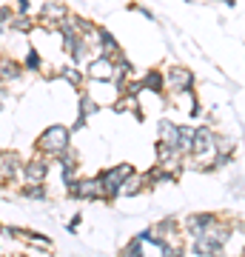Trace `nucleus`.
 <instances>
[{
  "instance_id": "obj_19",
  "label": "nucleus",
  "mask_w": 245,
  "mask_h": 257,
  "mask_svg": "<svg viewBox=\"0 0 245 257\" xmlns=\"http://www.w3.org/2000/svg\"><path fill=\"white\" fill-rule=\"evenodd\" d=\"M37 29V20L32 15H15L9 23V32H18V35H32Z\"/></svg>"
},
{
  "instance_id": "obj_11",
  "label": "nucleus",
  "mask_w": 245,
  "mask_h": 257,
  "mask_svg": "<svg viewBox=\"0 0 245 257\" xmlns=\"http://www.w3.org/2000/svg\"><path fill=\"white\" fill-rule=\"evenodd\" d=\"M23 72H26V69H23L20 60H15V57H9V55H0V86H9V83L20 80Z\"/></svg>"
},
{
  "instance_id": "obj_13",
  "label": "nucleus",
  "mask_w": 245,
  "mask_h": 257,
  "mask_svg": "<svg viewBox=\"0 0 245 257\" xmlns=\"http://www.w3.org/2000/svg\"><path fill=\"white\" fill-rule=\"evenodd\" d=\"M217 223V217L214 214H191L188 220H185V231H188V237H200V234H205V229L208 226H214Z\"/></svg>"
},
{
  "instance_id": "obj_24",
  "label": "nucleus",
  "mask_w": 245,
  "mask_h": 257,
  "mask_svg": "<svg viewBox=\"0 0 245 257\" xmlns=\"http://www.w3.org/2000/svg\"><path fill=\"white\" fill-rule=\"evenodd\" d=\"M143 240L140 237H134V240H128L126 246H123V254H131V257H137V254H143Z\"/></svg>"
},
{
  "instance_id": "obj_2",
  "label": "nucleus",
  "mask_w": 245,
  "mask_h": 257,
  "mask_svg": "<svg viewBox=\"0 0 245 257\" xmlns=\"http://www.w3.org/2000/svg\"><path fill=\"white\" fill-rule=\"evenodd\" d=\"M128 175H134V166L131 163H117V166H111V169H103L100 175H97L103 189H106V203L117 200L120 186H123V180H126Z\"/></svg>"
},
{
  "instance_id": "obj_14",
  "label": "nucleus",
  "mask_w": 245,
  "mask_h": 257,
  "mask_svg": "<svg viewBox=\"0 0 245 257\" xmlns=\"http://www.w3.org/2000/svg\"><path fill=\"white\" fill-rule=\"evenodd\" d=\"M148 189V183H145V175H128L126 180H123V186H120L117 197H134V194L145 192Z\"/></svg>"
},
{
  "instance_id": "obj_16",
  "label": "nucleus",
  "mask_w": 245,
  "mask_h": 257,
  "mask_svg": "<svg viewBox=\"0 0 245 257\" xmlns=\"http://www.w3.org/2000/svg\"><path fill=\"white\" fill-rule=\"evenodd\" d=\"M143 89H151L154 94H165V72L148 69V72L143 74Z\"/></svg>"
},
{
  "instance_id": "obj_25",
  "label": "nucleus",
  "mask_w": 245,
  "mask_h": 257,
  "mask_svg": "<svg viewBox=\"0 0 245 257\" xmlns=\"http://www.w3.org/2000/svg\"><path fill=\"white\" fill-rule=\"evenodd\" d=\"M15 15H32V0H12L9 3Z\"/></svg>"
},
{
  "instance_id": "obj_23",
  "label": "nucleus",
  "mask_w": 245,
  "mask_h": 257,
  "mask_svg": "<svg viewBox=\"0 0 245 257\" xmlns=\"http://www.w3.org/2000/svg\"><path fill=\"white\" fill-rule=\"evenodd\" d=\"M97 111H100L97 100H94L91 94L83 92V94H80V114H83V117H91V114H97Z\"/></svg>"
},
{
  "instance_id": "obj_27",
  "label": "nucleus",
  "mask_w": 245,
  "mask_h": 257,
  "mask_svg": "<svg viewBox=\"0 0 245 257\" xmlns=\"http://www.w3.org/2000/svg\"><path fill=\"white\" fill-rule=\"evenodd\" d=\"M0 109H3V103H0Z\"/></svg>"
},
{
  "instance_id": "obj_6",
  "label": "nucleus",
  "mask_w": 245,
  "mask_h": 257,
  "mask_svg": "<svg viewBox=\"0 0 245 257\" xmlns=\"http://www.w3.org/2000/svg\"><path fill=\"white\" fill-rule=\"evenodd\" d=\"M49 157L46 155H37L23 160V169H20V177H23V183H46V177H49Z\"/></svg>"
},
{
  "instance_id": "obj_15",
  "label": "nucleus",
  "mask_w": 245,
  "mask_h": 257,
  "mask_svg": "<svg viewBox=\"0 0 245 257\" xmlns=\"http://www.w3.org/2000/svg\"><path fill=\"white\" fill-rule=\"evenodd\" d=\"M100 55H109L111 60L123 57V49H120V43L114 40V35H111L106 26H100Z\"/></svg>"
},
{
  "instance_id": "obj_1",
  "label": "nucleus",
  "mask_w": 245,
  "mask_h": 257,
  "mask_svg": "<svg viewBox=\"0 0 245 257\" xmlns=\"http://www.w3.org/2000/svg\"><path fill=\"white\" fill-rule=\"evenodd\" d=\"M69 146H72V128L55 123V126H49L40 132V138L35 143V152L37 155H46L49 160H57Z\"/></svg>"
},
{
  "instance_id": "obj_9",
  "label": "nucleus",
  "mask_w": 245,
  "mask_h": 257,
  "mask_svg": "<svg viewBox=\"0 0 245 257\" xmlns=\"http://www.w3.org/2000/svg\"><path fill=\"white\" fill-rule=\"evenodd\" d=\"M57 163H60V177H63V186L74 183V180H77V172H80V155L69 146L63 155L57 157Z\"/></svg>"
},
{
  "instance_id": "obj_8",
  "label": "nucleus",
  "mask_w": 245,
  "mask_h": 257,
  "mask_svg": "<svg viewBox=\"0 0 245 257\" xmlns=\"http://www.w3.org/2000/svg\"><path fill=\"white\" fill-rule=\"evenodd\" d=\"M165 89L182 94V92H191L194 89V72H188L185 66H171L165 72Z\"/></svg>"
},
{
  "instance_id": "obj_26",
  "label": "nucleus",
  "mask_w": 245,
  "mask_h": 257,
  "mask_svg": "<svg viewBox=\"0 0 245 257\" xmlns=\"http://www.w3.org/2000/svg\"><path fill=\"white\" fill-rule=\"evenodd\" d=\"M80 220H83V214H74L72 220H69V231H72V234L77 231V226H80Z\"/></svg>"
},
{
  "instance_id": "obj_22",
  "label": "nucleus",
  "mask_w": 245,
  "mask_h": 257,
  "mask_svg": "<svg viewBox=\"0 0 245 257\" xmlns=\"http://www.w3.org/2000/svg\"><path fill=\"white\" fill-rule=\"evenodd\" d=\"M23 69H26V72H40V69H43V57H40V52H37L35 46H29L26 57H23Z\"/></svg>"
},
{
  "instance_id": "obj_21",
  "label": "nucleus",
  "mask_w": 245,
  "mask_h": 257,
  "mask_svg": "<svg viewBox=\"0 0 245 257\" xmlns=\"http://www.w3.org/2000/svg\"><path fill=\"white\" fill-rule=\"evenodd\" d=\"M60 77H63L66 83H72L74 89H80L83 86V77H86V72H80V69H77V66H63V69H60Z\"/></svg>"
},
{
  "instance_id": "obj_17",
  "label": "nucleus",
  "mask_w": 245,
  "mask_h": 257,
  "mask_svg": "<svg viewBox=\"0 0 245 257\" xmlns=\"http://www.w3.org/2000/svg\"><path fill=\"white\" fill-rule=\"evenodd\" d=\"M114 111H131L137 120H143V109H140V100H137V94L120 92V100L114 103Z\"/></svg>"
},
{
  "instance_id": "obj_10",
  "label": "nucleus",
  "mask_w": 245,
  "mask_h": 257,
  "mask_svg": "<svg viewBox=\"0 0 245 257\" xmlns=\"http://www.w3.org/2000/svg\"><path fill=\"white\" fill-rule=\"evenodd\" d=\"M6 234L9 237H18L23 240V243H29V246H40L43 251H52V240L46 237V234H40V231H29V229H15V226H6Z\"/></svg>"
},
{
  "instance_id": "obj_4",
  "label": "nucleus",
  "mask_w": 245,
  "mask_h": 257,
  "mask_svg": "<svg viewBox=\"0 0 245 257\" xmlns=\"http://www.w3.org/2000/svg\"><path fill=\"white\" fill-rule=\"evenodd\" d=\"M69 15V6L60 3V0H49L37 9V23L46 29V32H57V23Z\"/></svg>"
},
{
  "instance_id": "obj_7",
  "label": "nucleus",
  "mask_w": 245,
  "mask_h": 257,
  "mask_svg": "<svg viewBox=\"0 0 245 257\" xmlns=\"http://www.w3.org/2000/svg\"><path fill=\"white\" fill-rule=\"evenodd\" d=\"M20 169H23V160H20L18 152L12 149H0V183L9 186L20 177Z\"/></svg>"
},
{
  "instance_id": "obj_5",
  "label": "nucleus",
  "mask_w": 245,
  "mask_h": 257,
  "mask_svg": "<svg viewBox=\"0 0 245 257\" xmlns=\"http://www.w3.org/2000/svg\"><path fill=\"white\" fill-rule=\"evenodd\" d=\"M86 77L94 83H111L114 77V60L109 55H94L86 60Z\"/></svg>"
},
{
  "instance_id": "obj_12",
  "label": "nucleus",
  "mask_w": 245,
  "mask_h": 257,
  "mask_svg": "<svg viewBox=\"0 0 245 257\" xmlns=\"http://www.w3.org/2000/svg\"><path fill=\"white\" fill-rule=\"evenodd\" d=\"M157 140H163V143H168V146H174L177 152H180V126H177L174 120L163 117L160 123H157Z\"/></svg>"
},
{
  "instance_id": "obj_18",
  "label": "nucleus",
  "mask_w": 245,
  "mask_h": 257,
  "mask_svg": "<svg viewBox=\"0 0 245 257\" xmlns=\"http://www.w3.org/2000/svg\"><path fill=\"white\" fill-rule=\"evenodd\" d=\"M131 72H134V66H131V60H126V55L117 57L114 60V77H111V83L117 86V89H123V83L131 77Z\"/></svg>"
},
{
  "instance_id": "obj_20",
  "label": "nucleus",
  "mask_w": 245,
  "mask_h": 257,
  "mask_svg": "<svg viewBox=\"0 0 245 257\" xmlns=\"http://www.w3.org/2000/svg\"><path fill=\"white\" fill-rule=\"evenodd\" d=\"M20 194L26 197V200H46V183H23L20 186Z\"/></svg>"
},
{
  "instance_id": "obj_3",
  "label": "nucleus",
  "mask_w": 245,
  "mask_h": 257,
  "mask_svg": "<svg viewBox=\"0 0 245 257\" xmlns=\"http://www.w3.org/2000/svg\"><path fill=\"white\" fill-rule=\"evenodd\" d=\"M66 189H69L72 200H106V189H103L100 177H77Z\"/></svg>"
},
{
  "instance_id": "obj_28",
  "label": "nucleus",
  "mask_w": 245,
  "mask_h": 257,
  "mask_svg": "<svg viewBox=\"0 0 245 257\" xmlns=\"http://www.w3.org/2000/svg\"><path fill=\"white\" fill-rule=\"evenodd\" d=\"M0 35H3V32H0Z\"/></svg>"
}]
</instances>
